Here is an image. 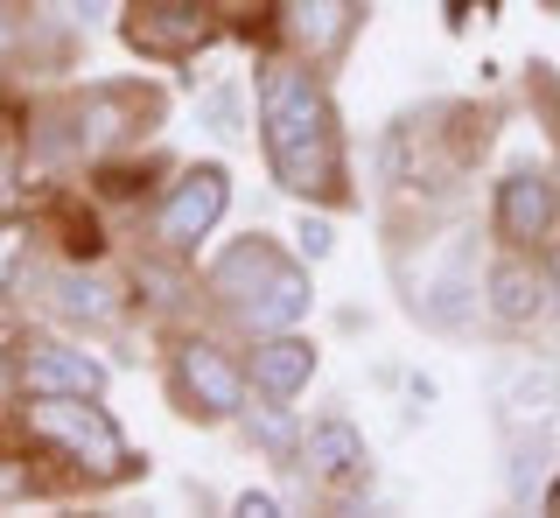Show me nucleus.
I'll list each match as a JSON object with an SVG mask.
<instances>
[{"mask_svg": "<svg viewBox=\"0 0 560 518\" xmlns=\"http://www.w3.org/2000/svg\"><path fill=\"white\" fill-rule=\"evenodd\" d=\"M259 119H267V162L273 176L308 203H337L343 197V148H337V119H329L323 84L294 63H267L259 78Z\"/></svg>", "mask_w": 560, "mask_h": 518, "instance_id": "obj_1", "label": "nucleus"}, {"mask_svg": "<svg viewBox=\"0 0 560 518\" xmlns=\"http://www.w3.org/2000/svg\"><path fill=\"white\" fill-rule=\"evenodd\" d=\"M218 295L238 308V322H253L259 337H280L288 322H302L308 316V281H302V267H294L288 252H273L267 238H238L232 252L218 259Z\"/></svg>", "mask_w": 560, "mask_h": 518, "instance_id": "obj_2", "label": "nucleus"}, {"mask_svg": "<svg viewBox=\"0 0 560 518\" xmlns=\"http://www.w3.org/2000/svg\"><path fill=\"white\" fill-rule=\"evenodd\" d=\"M22 427L43 448H57V456L84 462L92 476H113L119 462H127V448H119V427L105 421V413L92 407V392H35Z\"/></svg>", "mask_w": 560, "mask_h": 518, "instance_id": "obj_3", "label": "nucleus"}, {"mask_svg": "<svg viewBox=\"0 0 560 518\" xmlns=\"http://www.w3.org/2000/svg\"><path fill=\"white\" fill-rule=\"evenodd\" d=\"M224 197H232L224 168H189V176L168 189V203H162V238H168L175 252H189V246L210 232V224H218Z\"/></svg>", "mask_w": 560, "mask_h": 518, "instance_id": "obj_4", "label": "nucleus"}, {"mask_svg": "<svg viewBox=\"0 0 560 518\" xmlns=\"http://www.w3.org/2000/svg\"><path fill=\"white\" fill-rule=\"evenodd\" d=\"M127 36L140 49H154V57H183V49H197L210 36V14L203 0H133Z\"/></svg>", "mask_w": 560, "mask_h": 518, "instance_id": "obj_5", "label": "nucleus"}, {"mask_svg": "<svg viewBox=\"0 0 560 518\" xmlns=\"http://www.w3.org/2000/svg\"><path fill=\"white\" fill-rule=\"evenodd\" d=\"M175 378H183V392L203 413H238L245 386H253V372H238L232 357L210 351V343H183V351H175Z\"/></svg>", "mask_w": 560, "mask_h": 518, "instance_id": "obj_6", "label": "nucleus"}, {"mask_svg": "<svg viewBox=\"0 0 560 518\" xmlns=\"http://www.w3.org/2000/svg\"><path fill=\"white\" fill-rule=\"evenodd\" d=\"M553 217H560V197L547 176H504L498 183V232L512 246H539L553 232Z\"/></svg>", "mask_w": 560, "mask_h": 518, "instance_id": "obj_7", "label": "nucleus"}, {"mask_svg": "<svg viewBox=\"0 0 560 518\" xmlns=\"http://www.w3.org/2000/svg\"><path fill=\"white\" fill-rule=\"evenodd\" d=\"M22 378L35 392H98V365L84 351H70V343H28L22 351Z\"/></svg>", "mask_w": 560, "mask_h": 518, "instance_id": "obj_8", "label": "nucleus"}, {"mask_svg": "<svg viewBox=\"0 0 560 518\" xmlns=\"http://www.w3.org/2000/svg\"><path fill=\"white\" fill-rule=\"evenodd\" d=\"M308 372H315V357H308V343H294V337H267L253 351V386L267 392V400H280V407L308 386Z\"/></svg>", "mask_w": 560, "mask_h": 518, "instance_id": "obj_9", "label": "nucleus"}, {"mask_svg": "<svg viewBox=\"0 0 560 518\" xmlns=\"http://www.w3.org/2000/svg\"><path fill=\"white\" fill-rule=\"evenodd\" d=\"M280 28L294 49H337L350 28V0H280Z\"/></svg>", "mask_w": 560, "mask_h": 518, "instance_id": "obj_10", "label": "nucleus"}, {"mask_svg": "<svg viewBox=\"0 0 560 518\" xmlns=\"http://www.w3.org/2000/svg\"><path fill=\"white\" fill-rule=\"evenodd\" d=\"M490 302H498L504 322H533L539 308H547V281H539L533 267H498V281H490Z\"/></svg>", "mask_w": 560, "mask_h": 518, "instance_id": "obj_11", "label": "nucleus"}, {"mask_svg": "<svg viewBox=\"0 0 560 518\" xmlns=\"http://www.w3.org/2000/svg\"><path fill=\"white\" fill-rule=\"evenodd\" d=\"M308 456H315V470H343V476H358L364 448H358V435H350L343 421H323V427L308 435Z\"/></svg>", "mask_w": 560, "mask_h": 518, "instance_id": "obj_12", "label": "nucleus"}, {"mask_svg": "<svg viewBox=\"0 0 560 518\" xmlns=\"http://www.w3.org/2000/svg\"><path fill=\"white\" fill-rule=\"evenodd\" d=\"M57 302L78 308L84 322H113V287H98V281H57Z\"/></svg>", "mask_w": 560, "mask_h": 518, "instance_id": "obj_13", "label": "nucleus"}, {"mask_svg": "<svg viewBox=\"0 0 560 518\" xmlns=\"http://www.w3.org/2000/svg\"><path fill=\"white\" fill-rule=\"evenodd\" d=\"M70 8H78V14H84V22H98V14H105V8H113V0H70Z\"/></svg>", "mask_w": 560, "mask_h": 518, "instance_id": "obj_14", "label": "nucleus"}, {"mask_svg": "<svg viewBox=\"0 0 560 518\" xmlns=\"http://www.w3.org/2000/svg\"><path fill=\"white\" fill-rule=\"evenodd\" d=\"M547 505H553V511H560V491H553V497H547Z\"/></svg>", "mask_w": 560, "mask_h": 518, "instance_id": "obj_15", "label": "nucleus"}]
</instances>
